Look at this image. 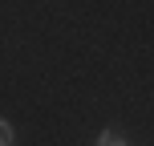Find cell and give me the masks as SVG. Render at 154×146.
I'll list each match as a JSON object with an SVG mask.
<instances>
[{
	"label": "cell",
	"instance_id": "6da1fadb",
	"mask_svg": "<svg viewBox=\"0 0 154 146\" xmlns=\"http://www.w3.org/2000/svg\"><path fill=\"white\" fill-rule=\"evenodd\" d=\"M97 146H130V142L122 138V130H114V126H109V130L97 134Z\"/></svg>",
	"mask_w": 154,
	"mask_h": 146
},
{
	"label": "cell",
	"instance_id": "7a4b0ae2",
	"mask_svg": "<svg viewBox=\"0 0 154 146\" xmlns=\"http://www.w3.org/2000/svg\"><path fill=\"white\" fill-rule=\"evenodd\" d=\"M0 146H16V130L8 118H0Z\"/></svg>",
	"mask_w": 154,
	"mask_h": 146
}]
</instances>
